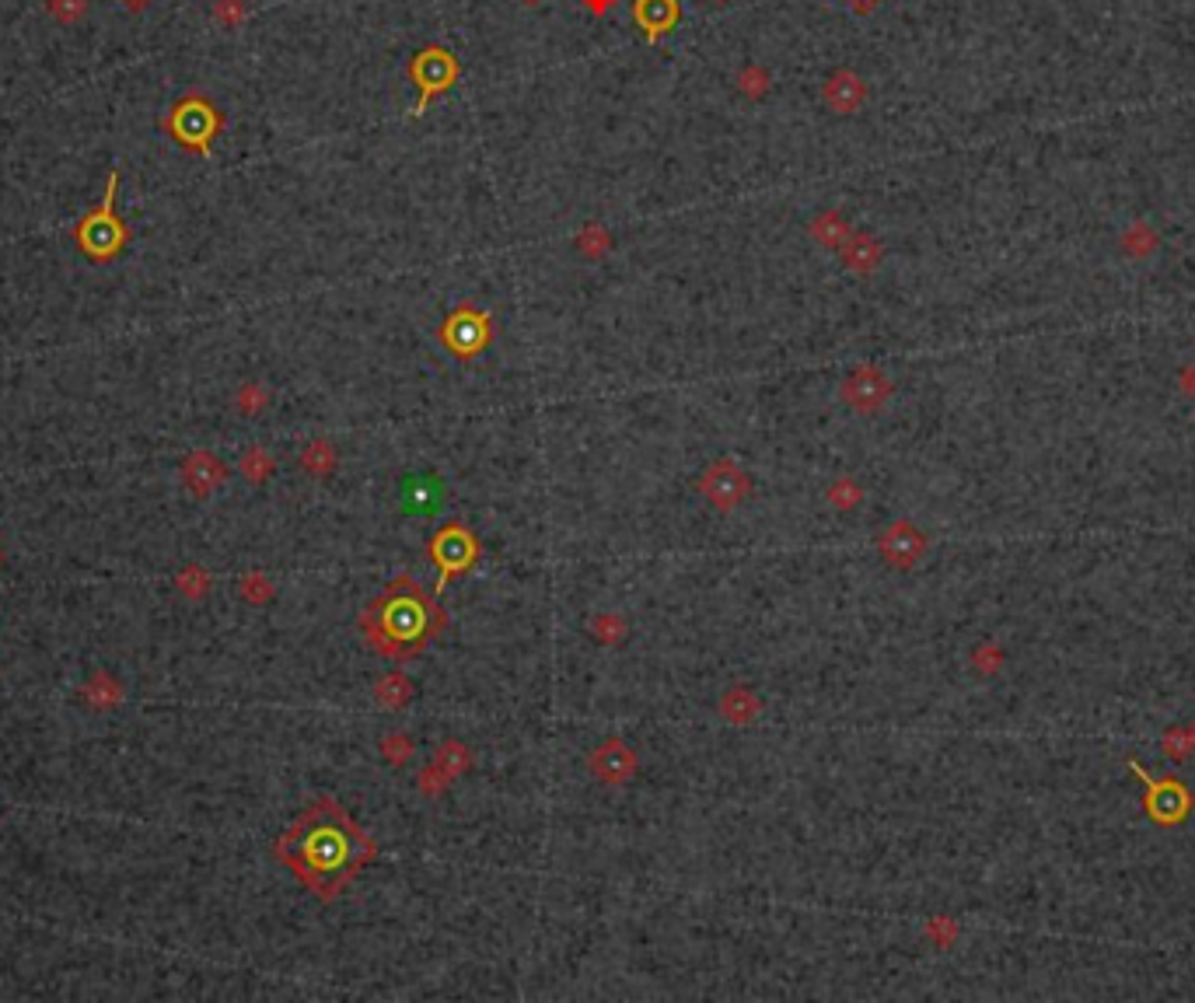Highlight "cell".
<instances>
[{"mask_svg": "<svg viewBox=\"0 0 1195 1003\" xmlns=\"http://www.w3.org/2000/svg\"><path fill=\"white\" fill-rule=\"evenodd\" d=\"M717 4H728V0H717Z\"/></svg>", "mask_w": 1195, "mask_h": 1003, "instance_id": "ffe728a7", "label": "cell"}, {"mask_svg": "<svg viewBox=\"0 0 1195 1003\" xmlns=\"http://www.w3.org/2000/svg\"><path fill=\"white\" fill-rule=\"evenodd\" d=\"M227 476V469L211 455V451H193L185 462H182V480L189 486V494L196 497H211L214 486H221Z\"/></svg>", "mask_w": 1195, "mask_h": 1003, "instance_id": "5b68a950", "label": "cell"}, {"mask_svg": "<svg viewBox=\"0 0 1195 1003\" xmlns=\"http://www.w3.org/2000/svg\"><path fill=\"white\" fill-rule=\"evenodd\" d=\"M406 500L409 504H416V507H433V489H430V483L427 480H420V483H413L409 486V494H406Z\"/></svg>", "mask_w": 1195, "mask_h": 1003, "instance_id": "7c38bea8", "label": "cell"}, {"mask_svg": "<svg viewBox=\"0 0 1195 1003\" xmlns=\"http://www.w3.org/2000/svg\"><path fill=\"white\" fill-rule=\"evenodd\" d=\"M46 11L60 25H78L81 18L88 14V0H46Z\"/></svg>", "mask_w": 1195, "mask_h": 1003, "instance_id": "30bf717a", "label": "cell"}, {"mask_svg": "<svg viewBox=\"0 0 1195 1003\" xmlns=\"http://www.w3.org/2000/svg\"><path fill=\"white\" fill-rule=\"evenodd\" d=\"M525 4H539V0H525Z\"/></svg>", "mask_w": 1195, "mask_h": 1003, "instance_id": "d6986e66", "label": "cell"}, {"mask_svg": "<svg viewBox=\"0 0 1195 1003\" xmlns=\"http://www.w3.org/2000/svg\"><path fill=\"white\" fill-rule=\"evenodd\" d=\"M165 126L172 129V137L182 147L196 150V155H206V150H211L214 134L221 129V112L211 102H206L203 94H185V99L176 102L172 112H168Z\"/></svg>", "mask_w": 1195, "mask_h": 1003, "instance_id": "3957f363", "label": "cell"}, {"mask_svg": "<svg viewBox=\"0 0 1195 1003\" xmlns=\"http://www.w3.org/2000/svg\"><path fill=\"white\" fill-rule=\"evenodd\" d=\"M129 4H144V0H129Z\"/></svg>", "mask_w": 1195, "mask_h": 1003, "instance_id": "ac0fdd59", "label": "cell"}, {"mask_svg": "<svg viewBox=\"0 0 1195 1003\" xmlns=\"http://www.w3.org/2000/svg\"><path fill=\"white\" fill-rule=\"evenodd\" d=\"M849 4H853V8H857V11H867V8H875V4H878V0H849Z\"/></svg>", "mask_w": 1195, "mask_h": 1003, "instance_id": "2e32d148", "label": "cell"}, {"mask_svg": "<svg viewBox=\"0 0 1195 1003\" xmlns=\"http://www.w3.org/2000/svg\"><path fill=\"white\" fill-rule=\"evenodd\" d=\"M241 472H245V476H252V480H262V472H266V459L259 455V451H252V459H245V462H241Z\"/></svg>", "mask_w": 1195, "mask_h": 1003, "instance_id": "4fadbf2b", "label": "cell"}, {"mask_svg": "<svg viewBox=\"0 0 1195 1003\" xmlns=\"http://www.w3.org/2000/svg\"><path fill=\"white\" fill-rule=\"evenodd\" d=\"M0 563H4V549H0Z\"/></svg>", "mask_w": 1195, "mask_h": 1003, "instance_id": "e0dca14e", "label": "cell"}, {"mask_svg": "<svg viewBox=\"0 0 1195 1003\" xmlns=\"http://www.w3.org/2000/svg\"><path fill=\"white\" fill-rule=\"evenodd\" d=\"M116 189H120V172L112 168L109 182H105L102 203L94 206L91 214H84L78 221V228H74V241H78V252L88 262H99V267H102V262L116 259L126 249V245H129V238H133L129 224L116 211Z\"/></svg>", "mask_w": 1195, "mask_h": 1003, "instance_id": "7a4b0ae2", "label": "cell"}, {"mask_svg": "<svg viewBox=\"0 0 1195 1003\" xmlns=\"http://www.w3.org/2000/svg\"><path fill=\"white\" fill-rule=\"evenodd\" d=\"M1182 392H1185V395H1195V364H1188V368L1182 371Z\"/></svg>", "mask_w": 1195, "mask_h": 1003, "instance_id": "9a60e30c", "label": "cell"}, {"mask_svg": "<svg viewBox=\"0 0 1195 1003\" xmlns=\"http://www.w3.org/2000/svg\"><path fill=\"white\" fill-rule=\"evenodd\" d=\"M377 630H382L388 640H416L427 630V605L416 595L409 584H398L395 591H388L377 605Z\"/></svg>", "mask_w": 1195, "mask_h": 1003, "instance_id": "277c9868", "label": "cell"}, {"mask_svg": "<svg viewBox=\"0 0 1195 1003\" xmlns=\"http://www.w3.org/2000/svg\"><path fill=\"white\" fill-rule=\"evenodd\" d=\"M277 857L315 895L332 899L371 857V843L343 808L318 801L277 839Z\"/></svg>", "mask_w": 1195, "mask_h": 1003, "instance_id": "6da1fadb", "label": "cell"}, {"mask_svg": "<svg viewBox=\"0 0 1195 1003\" xmlns=\"http://www.w3.org/2000/svg\"><path fill=\"white\" fill-rule=\"evenodd\" d=\"M881 545H884V556L891 563L909 566V563H916L920 553H923V536L916 532L913 525H895V528H888V536H884Z\"/></svg>", "mask_w": 1195, "mask_h": 1003, "instance_id": "8992f818", "label": "cell"}, {"mask_svg": "<svg viewBox=\"0 0 1195 1003\" xmlns=\"http://www.w3.org/2000/svg\"><path fill=\"white\" fill-rule=\"evenodd\" d=\"M81 696L94 710H116L123 703V686H120V678H112L109 672H94L84 683Z\"/></svg>", "mask_w": 1195, "mask_h": 1003, "instance_id": "ba28073f", "label": "cell"}, {"mask_svg": "<svg viewBox=\"0 0 1195 1003\" xmlns=\"http://www.w3.org/2000/svg\"><path fill=\"white\" fill-rule=\"evenodd\" d=\"M867 94V84L853 70H839L836 78L825 84V102L836 112H853Z\"/></svg>", "mask_w": 1195, "mask_h": 1003, "instance_id": "52a82bcc", "label": "cell"}, {"mask_svg": "<svg viewBox=\"0 0 1195 1003\" xmlns=\"http://www.w3.org/2000/svg\"><path fill=\"white\" fill-rule=\"evenodd\" d=\"M1157 245H1161V238H1157V232L1150 228V224H1143V221H1136L1132 228L1123 235V252H1126V256H1132V259H1147V256H1153V252H1157Z\"/></svg>", "mask_w": 1195, "mask_h": 1003, "instance_id": "9c48e42d", "label": "cell"}, {"mask_svg": "<svg viewBox=\"0 0 1195 1003\" xmlns=\"http://www.w3.org/2000/svg\"><path fill=\"white\" fill-rule=\"evenodd\" d=\"M179 591H182V598H203L206 595V588H211V581H206V574H203V566H185V571L179 574Z\"/></svg>", "mask_w": 1195, "mask_h": 1003, "instance_id": "8fae6325", "label": "cell"}, {"mask_svg": "<svg viewBox=\"0 0 1195 1003\" xmlns=\"http://www.w3.org/2000/svg\"><path fill=\"white\" fill-rule=\"evenodd\" d=\"M214 14L221 18L224 25H235L238 22V4H235V0H217V11Z\"/></svg>", "mask_w": 1195, "mask_h": 1003, "instance_id": "5bb4252c", "label": "cell"}]
</instances>
